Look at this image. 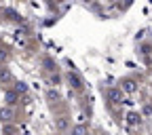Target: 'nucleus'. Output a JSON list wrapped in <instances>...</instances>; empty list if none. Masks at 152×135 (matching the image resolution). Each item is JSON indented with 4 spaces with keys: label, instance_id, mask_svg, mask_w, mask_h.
Listing matches in <instances>:
<instances>
[{
    "label": "nucleus",
    "instance_id": "f257e3e1",
    "mask_svg": "<svg viewBox=\"0 0 152 135\" xmlns=\"http://www.w3.org/2000/svg\"><path fill=\"white\" fill-rule=\"evenodd\" d=\"M110 99H114V101H116V99H121V93H116V91H110Z\"/></svg>",
    "mask_w": 152,
    "mask_h": 135
}]
</instances>
